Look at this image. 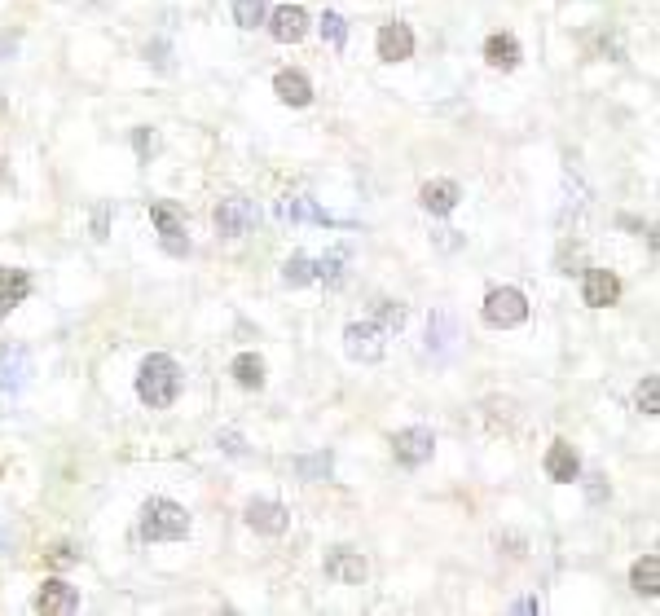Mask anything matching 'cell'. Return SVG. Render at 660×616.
<instances>
[{"label":"cell","instance_id":"cell-1","mask_svg":"<svg viewBox=\"0 0 660 616\" xmlns=\"http://www.w3.org/2000/svg\"><path fill=\"white\" fill-rule=\"evenodd\" d=\"M137 396L150 405V410H168V405L181 396V366L168 357V352H150L137 370Z\"/></svg>","mask_w":660,"mask_h":616},{"label":"cell","instance_id":"cell-2","mask_svg":"<svg viewBox=\"0 0 660 616\" xmlns=\"http://www.w3.org/2000/svg\"><path fill=\"white\" fill-rule=\"evenodd\" d=\"M190 533V511L172 498H150L141 506V537L146 542H181Z\"/></svg>","mask_w":660,"mask_h":616},{"label":"cell","instance_id":"cell-3","mask_svg":"<svg viewBox=\"0 0 660 616\" xmlns=\"http://www.w3.org/2000/svg\"><path fill=\"white\" fill-rule=\"evenodd\" d=\"M216 234L220 238H242V234H251V229L260 225V207L251 203L247 194H229V198H220L216 203Z\"/></svg>","mask_w":660,"mask_h":616},{"label":"cell","instance_id":"cell-4","mask_svg":"<svg viewBox=\"0 0 660 616\" xmlns=\"http://www.w3.org/2000/svg\"><path fill=\"white\" fill-rule=\"evenodd\" d=\"M480 313H484V322H489V326L511 330V326H520L524 317H528V300H524L520 286H493V291L484 295Z\"/></svg>","mask_w":660,"mask_h":616},{"label":"cell","instance_id":"cell-5","mask_svg":"<svg viewBox=\"0 0 660 616\" xmlns=\"http://www.w3.org/2000/svg\"><path fill=\"white\" fill-rule=\"evenodd\" d=\"M388 330H383L379 322H352L344 326V348L352 361H379L383 352H388Z\"/></svg>","mask_w":660,"mask_h":616},{"label":"cell","instance_id":"cell-6","mask_svg":"<svg viewBox=\"0 0 660 616\" xmlns=\"http://www.w3.org/2000/svg\"><path fill=\"white\" fill-rule=\"evenodd\" d=\"M432 449H436L432 427H405V432L392 436V458L401 462V467H423V462H432Z\"/></svg>","mask_w":660,"mask_h":616},{"label":"cell","instance_id":"cell-7","mask_svg":"<svg viewBox=\"0 0 660 616\" xmlns=\"http://www.w3.org/2000/svg\"><path fill=\"white\" fill-rule=\"evenodd\" d=\"M27 379H31V352L22 344H5L0 348V392L14 396L27 388Z\"/></svg>","mask_w":660,"mask_h":616},{"label":"cell","instance_id":"cell-8","mask_svg":"<svg viewBox=\"0 0 660 616\" xmlns=\"http://www.w3.org/2000/svg\"><path fill=\"white\" fill-rule=\"evenodd\" d=\"M150 220H154V229H159L163 247H168L172 256H190V238H185V225H181V216H176L172 203H154Z\"/></svg>","mask_w":660,"mask_h":616},{"label":"cell","instance_id":"cell-9","mask_svg":"<svg viewBox=\"0 0 660 616\" xmlns=\"http://www.w3.org/2000/svg\"><path fill=\"white\" fill-rule=\"evenodd\" d=\"M36 612L44 616H71L80 612V594H75V586H66L62 577H49L36 594Z\"/></svg>","mask_w":660,"mask_h":616},{"label":"cell","instance_id":"cell-10","mask_svg":"<svg viewBox=\"0 0 660 616\" xmlns=\"http://www.w3.org/2000/svg\"><path fill=\"white\" fill-rule=\"evenodd\" d=\"M326 577L339 581V586H361V581H366V559H361V550L335 546L326 555Z\"/></svg>","mask_w":660,"mask_h":616},{"label":"cell","instance_id":"cell-11","mask_svg":"<svg viewBox=\"0 0 660 616\" xmlns=\"http://www.w3.org/2000/svg\"><path fill=\"white\" fill-rule=\"evenodd\" d=\"M581 300L590 308H608L621 300V278H616L612 269H586V278H581Z\"/></svg>","mask_w":660,"mask_h":616},{"label":"cell","instance_id":"cell-12","mask_svg":"<svg viewBox=\"0 0 660 616\" xmlns=\"http://www.w3.org/2000/svg\"><path fill=\"white\" fill-rule=\"evenodd\" d=\"M264 22H269L273 40H282V44H300L308 36V14L300 5H278Z\"/></svg>","mask_w":660,"mask_h":616},{"label":"cell","instance_id":"cell-13","mask_svg":"<svg viewBox=\"0 0 660 616\" xmlns=\"http://www.w3.org/2000/svg\"><path fill=\"white\" fill-rule=\"evenodd\" d=\"M247 524L256 528L264 537H282L286 528H291V511H286L282 502H251L247 506Z\"/></svg>","mask_w":660,"mask_h":616},{"label":"cell","instance_id":"cell-14","mask_svg":"<svg viewBox=\"0 0 660 616\" xmlns=\"http://www.w3.org/2000/svg\"><path fill=\"white\" fill-rule=\"evenodd\" d=\"M374 49H379L383 62H405V58H414V31L405 27V22H388V27L379 31V40H374Z\"/></svg>","mask_w":660,"mask_h":616},{"label":"cell","instance_id":"cell-15","mask_svg":"<svg viewBox=\"0 0 660 616\" xmlns=\"http://www.w3.org/2000/svg\"><path fill=\"white\" fill-rule=\"evenodd\" d=\"M546 476L555 484L581 480V458H577V449H572L568 440H555V445L546 449Z\"/></svg>","mask_w":660,"mask_h":616},{"label":"cell","instance_id":"cell-16","mask_svg":"<svg viewBox=\"0 0 660 616\" xmlns=\"http://www.w3.org/2000/svg\"><path fill=\"white\" fill-rule=\"evenodd\" d=\"M27 295H31V273L27 269H5V264H0V317L14 313Z\"/></svg>","mask_w":660,"mask_h":616},{"label":"cell","instance_id":"cell-17","mask_svg":"<svg viewBox=\"0 0 660 616\" xmlns=\"http://www.w3.org/2000/svg\"><path fill=\"white\" fill-rule=\"evenodd\" d=\"M520 40L515 36H506V31H493L489 40H484V62L493 66V71H515L520 66Z\"/></svg>","mask_w":660,"mask_h":616},{"label":"cell","instance_id":"cell-18","mask_svg":"<svg viewBox=\"0 0 660 616\" xmlns=\"http://www.w3.org/2000/svg\"><path fill=\"white\" fill-rule=\"evenodd\" d=\"M458 181H427L423 190H418V203H423V212H432V216H449L458 207Z\"/></svg>","mask_w":660,"mask_h":616},{"label":"cell","instance_id":"cell-19","mask_svg":"<svg viewBox=\"0 0 660 616\" xmlns=\"http://www.w3.org/2000/svg\"><path fill=\"white\" fill-rule=\"evenodd\" d=\"M278 220H282V225H300V220H313V225H339V220L335 216H330V212H322V207H317L313 203V198H282V203H278Z\"/></svg>","mask_w":660,"mask_h":616},{"label":"cell","instance_id":"cell-20","mask_svg":"<svg viewBox=\"0 0 660 616\" xmlns=\"http://www.w3.org/2000/svg\"><path fill=\"white\" fill-rule=\"evenodd\" d=\"M273 93H278V102H286V106H308L313 102V84H308L304 71H278L273 75Z\"/></svg>","mask_w":660,"mask_h":616},{"label":"cell","instance_id":"cell-21","mask_svg":"<svg viewBox=\"0 0 660 616\" xmlns=\"http://www.w3.org/2000/svg\"><path fill=\"white\" fill-rule=\"evenodd\" d=\"M454 344H458L454 317H449V313H432V317H427V352H432V357H445Z\"/></svg>","mask_w":660,"mask_h":616},{"label":"cell","instance_id":"cell-22","mask_svg":"<svg viewBox=\"0 0 660 616\" xmlns=\"http://www.w3.org/2000/svg\"><path fill=\"white\" fill-rule=\"evenodd\" d=\"M630 586L638 594H660V555H643L630 568Z\"/></svg>","mask_w":660,"mask_h":616},{"label":"cell","instance_id":"cell-23","mask_svg":"<svg viewBox=\"0 0 660 616\" xmlns=\"http://www.w3.org/2000/svg\"><path fill=\"white\" fill-rule=\"evenodd\" d=\"M229 374H234L242 388H251V392L264 388V361L256 357V352H238L234 366H229Z\"/></svg>","mask_w":660,"mask_h":616},{"label":"cell","instance_id":"cell-24","mask_svg":"<svg viewBox=\"0 0 660 616\" xmlns=\"http://www.w3.org/2000/svg\"><path fill=\"white\" fill-rule=\"evenodd\" d=\"M282 282H286V286H308V282H317L313 260H308V256H291V260L282 264Z\"/></svg>","mask_w":660,"mask_h":616},{"label":"cell","instance_id":"cell-25","mask_svg":"<svg viewBox=\"0 0 660 616\" xmlns=\"http://www.w3.org/2000/svg\"><path fill=\"white\" fill-rule=\"evenodd\" d=\"M317 27H322V40L330 44V49H344L348 44V22H344V14H335V9H326Z\"/></svg>","mask_w":660,"mask_h":616},{"label":"cell","instance_id":"cell-26","mask_svg":"<svg viewBox=\"0 0 660 616\" xmlns=\"http://www.w3.org/2000/svg\"><path fill=\"white\" fill-rule=\"evenodd\" d=\"M264 18H269V5H264V0H234V22L238 27L256 31Z\"/></svg>","mask_w":660,"mask_h":616},{"label":"cell","instance_id":"cell-27","mask_svg":"<svg viewBox=\"0 0 660 616\" xmlns=\"http://www.w3.org/2000/svg\"><path fill=\"white\" fill-rule=\"evenodd\" d=\"M344 260H348V251L339 247V251H330V256H322V260H313V269H317V282H344Z\"/></svg>","mask_w":660,"mask_h":616},{"label":"cell","instance_id":"cell-28","mask_svg":"<svg viewBox=\"0 0 660 616\" xmlns=\"http://www.w3.org/2000/svg\"><path fill=\"white\" fill-rule=\"evenodd\" d=\"M405 317H410V313H405V304H401V300H379V304H374V322L388 330V335L405 326Z\"/></svg>","mask_w":660,"mask_h":616},{"label":"cell","instance_id":"cell-29","mask_svg":"<svg viewBox=\"0 0 660 616\" xmlns=\"http://www.w3.org/2000/svg\"><path fill=\"white\" fill-rule=\"evenodd\" d=\"M330 467H335V454H313V458H295V471H300L304 480H326L330 476Z\"/></svg>","mask_w":660,"mask_h":616},{"label":"cell","instance_id":"cell-30","mask_svg":"<svg viewBox=\"0 0 660 616\" xmlns=\"http://www.w3.org/2000/svg\"><path fill=\"white\" fill-rule=\"evenodd\" d=\"M634 401H638V410H643V414H660V379H656V374H647V379L638 383Z\"/></svg>","mask_w":660,"mask_h":616},{"label":"cell","instance_id":"cell-31","mask_svg":"<svg viewBox=\"0 0 660 616\" xmlns=\"http://www.w3.org/2000/svg\"><path fill=\"white\" fill-rule=\"evenodd\" d=\"M75 559H80V555H75V550L66 546V542L49 546V564H53V568H66V564H75Z\"/></svg>","mask_w":660,"mask_h":616},{"label":"cell","instance_id":"cell-32","mask_svg":"<svg viewBox=\"0 0 660 616\" xmlns=\"http://www.w3.org/2000/svg\"><path fill=\"white\" fill-rule=\"evenodd\" d=\"M216 445L225 449V454H242V436H238V432H220Z\"/></svg>","mask_w":660,"mask_h":616},{"label":"cell","instance_id":"cell-33","mask_svg":"<svg viewBox=\"0 0 660 616\" xmlns=\"http://www.w3.org/2000/svg\"><path fill=\"white\" fill-rule=\"evenodd\" d=\"M137 150H141V154H146V150H154V137H150L146 128H137Z\"/></svg>","mask_w":660,"mask_h":616},{"label":"cell","instance_id":"cell-34","mask_svg":"<svg viewBox=\"0 0 660 616\" xmlns=\"http://www.w3.org/2000/svg\"><path fill=\"white\" fill-rule=\"evenodd\" d=\"M106 216H110V207H102V212H97V238H106Z\"/></svg>","mask_w":660,"mask_h":616}]
</instances>
